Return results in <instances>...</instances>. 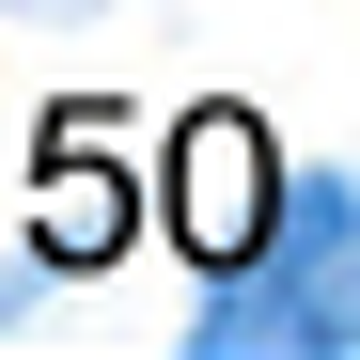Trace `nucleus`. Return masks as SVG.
<instances>
[{
    "mask_svg": "<svg viewBox=\"0 0 360 360\" xmlns=\"http://www.w3.org/2000/svg\"><path fill=\"white\" fill-rule=\"evenodd\" d=\"M266 282H219L204 297V360H251V345H314L360 360V188H282L251 235Z\"/></svg>",
    "mask_w": 360,
    "mask_h": 360,
    "instance_id": "obj_1",
    "label": "nucleus"
},
{
    "mask_svg": "<svg viewBox=\"0 0 360 360\" xmlns=\"http://www.w3.org/2000/svg\"><path fill=\"white\" fill-rule=\"evenodd\" d=\"M266 204H282V157H266V126H251V110H204V126L172 141V219H188V251H204V266H251Z\"/></svg>",
    "mask_w": 360,
    "mask_h": 360,
    "instance_id": "obj_2",
    "label": "nucleus"
},
{
    "mask_svg": "<svg viewBox=\"0 0 360 360\" xmlns=\"http://www.w3.org/2000/svg\"><path fill=\"white\" fill-rule=\"evenodd\" d=\"M63 172H47V204H32V235H47V266H110L126 251V141H47Z\"/></svg>",
    "mask_w": 360,
    "mask_h": 360,
    "instance_id": "obj_3",
    "label": "nucleus"
}]
</instances>
